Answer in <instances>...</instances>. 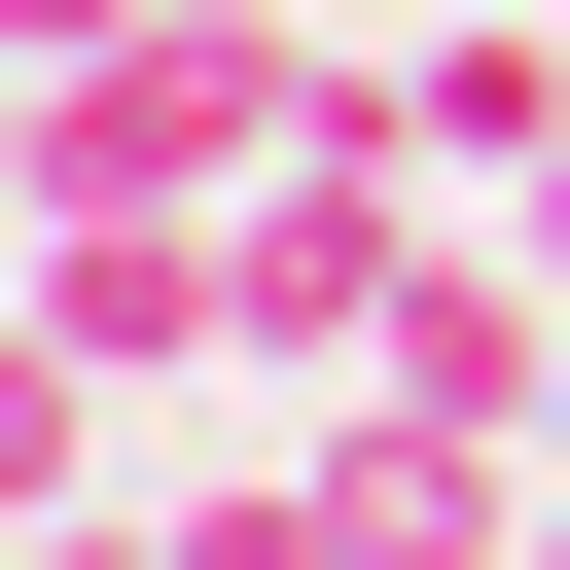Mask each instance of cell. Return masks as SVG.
I'll use <instances>...</instances> for the list:
<instances>
[{
	"instance_id": "cell-1",
	"label": "cell",
	"mask_w": 570,
	"mask_h": 570,
	"mask_svg": "<svg viewBox=\"0 0 570 570\" xmlns=\"http://www.w3.org/2000/svg\"><path fill=\"white\" fill-rule=\"evenodd\" d=\"M321 107H356V36H321V0H142V36H71V71H36V214H249Z\"/></svg>"
},
{
	"instance_id": "cell-2",
	"label": "cell",
	"mask_w": 570,
	"mask_h": 570,
	"mask_svg": "<svg viewBox=\"0 0 570 570\" xmlns=\"http://www.w3.org/2000/svg\"><path fill=\"white\" fill-rule=\"evenodd\" d=\"M428 249H463V178H392V142L321 107V142H285V178L214 214V356H285V392H356V356L428 321Z\"/></svg>"
},
{
	"instance_id": "cell-3",
	"label": "cell",
	"mask_w": 570,
	"mask_h": 570,
	"mask_svg": "<svg viewBox=\"0 0 570 570\" xmlns=\"http://www.w3.org/2000/svg\"><path fill=\"white\" fill-rule=\"evenodd\" d=\"M356 142H392V178H463V214H499V178H534V142H570V36H534V0H392V36H356Z\"/></svg>"
},
{
	"instance_id": "cell-4",
	"label": "cell",
	"mask_w": 570,
	"mask_h": 570,
	"mask_svg": "<svg viewBox=\"0 0 570 570\" xmlns=\"http://www.w3.org/2000/svg\"><path fill=\"white\" fill-rule=\"evenodd\" d=\"M36 356L71 392H178L214 356V214H36Z\"/></svg>"
},
{
	"instance_id": "cell-5",
	"label": "cell",
	"mask_w": 570,
	"mask_h": 570,
	"mask_svg": "<svg viewBox=\"0 0 570 570\" xmlns=\"http://www.w3.org/2000/svg\"><path fill=\"white\" fill-rule=\"evenodd\" d=\"M0 570H178V499H142V534H107V499H36V534H0Z\"/></svg>"
},
{
	"instance_id": "cell-6",
	"label": "cell",
	"mask_w": 570,
	"mask_h": 570,
	"mask_svg": "<svg viewBox=\"0 0 570 570\" xmlns=\"http://www.w3.org/2000/svg\"><path fill=\"white\" fill-rule=\"evenodd\" d=\"M499 214H534V285H570V142H534V178H499Z\"/></svg>"
},
{
	"instance_id": "cell-7",
	"label": "cell",
	"mask_w": 570,
	"mask_h": 570,
	"mask_svg": "<svg viewBox=\"0 0 570 570\" xmlns=\"http://www.w3.org/2000/svg\"><path fill=\"white\" fill-rule=\"evenodd\" d=\"M534 463H570V428H534Z\"/></svg>"
}]
</instances>
